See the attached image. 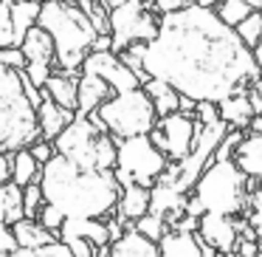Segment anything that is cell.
Instances as JSON below:
<instances>
[{
	"label": "cell",
	"instance_id": "ee69618b",
	"mask_svg": "<svg viewBox=\"0 0 262 257\" xmlns=\"http://www.w3.org/2000/svg\"><path fill=\"white\" fill-rule=\"evenodd\" d=\"M251 57H254L256 65H262V37L254 43V48H251Z\"/></svg>",
	"mask_w": 262,
	"mask_h": 257
},
{
	"label": "cell",
	"instance_id": "ffe728a7",
	"mask_svg": "<svg viewBox=\"0 0 262 257\" xmlns=\"http://www.w3.org/2000/svg\"><path fill=\"white\" fill-rule=\"evenodd\" d=\"M12 234L14 240H17V249H42V246L54 243V240H59L54 232H48L46 226H40V223L34 221V218H20V221L12 223Z\"/></svg>",
	"mask_w": 262,
	"mask_h": 257
},
{
	"label": "cell",
	"instance_id": "7c38bea8",
	"mask_svg": "<svg viewBox=\"0 0 262 257\" xmlns=\"http://www.w3.org/2000/svg\"><path fill=\"white\" fill-rule=\"evenodd\" d=\"M82 74H96L113 88V93L121 91H133V88H141V80L121 63V57L116 51H88V57L79 65Z\"/></svg>",
	"mask_w": 262,
	"mask_h": 257
},
{
	"label": "cell",
	"instance_id": "b9f144b4",
	"mask_svg": "<svg viewBox=\"0 0 262 257\" xmlns=\"http://www.w3.org/2000/svg\"><path fill=\"white\" fill-rule=\"evenodd\" d=\"M259 249H262V246L256 243V240L239 238V240H237V249H234V251H237V254H243V257H254V254H256V251H259Z\"/></svg>",
	"mask_w": 262,
	"mask_h": 257
},
{
	"label": "cell",
	"instance_id": "11a10c76",
	"mask_svg": "<svg viewBox=\"0 0 262 257\" xmlns=\"http://www.w3.org/2000/svg\"><path fill=\"white\" fill-rule=\"evenodd\" d=\"M259 116H262V113H259Z\"/></svg>",
	"mask_w": 262,
	"mask_h": 257
},
{
	"label": "cell",
	"instance_id": "d4e9b609",
	"mask_svg": "<svg viewBox=\"0 0 262 257\" xmlns=\"http://www.w3.org/2000/svg\"><path fill=\"white\" fill-rule=\"evenodd\" d=\"M12 26H14V40H20L26 37V31L31 29V26H37V14H40V3L37 0H12Z\"/></svg>",
	"mask_w": 262,
	"mask_h": 257
},
{
	"label": "cell",
	"instance_id": "30bf717a",
	"mask_svg": "<svg viewBox=\"0 0 262 257\" xmlns=\"http://www.w3.org/2000/svg\"><path fill=\"white\" fill-rule=\"evenodd\" d=\"M198 130H200V125L192 113L175 110V113H166L155 122V127L149 130V139H152L155 147H158L169 161H181L189 155Z\"/></svg>",
	"mask_w": 262,
	"mask_h": 257
},
{
	"label": "cell",
	"instance_id": "7bdbcfd3",
	"mask_svg": "<svg viewBox=\"0 0 262 257\" xmlns=\"http://www.w3.org/2000/svg\"><path fill=\"white\" fill-rule=\"evenodd\" d=\"M12 181V153H0V184Z\"/></svg>",
	"mask_w": 262,
	"mask_h": 257
},
{
	"label": "cell",
	"instance_id": "836d02e7",
	"mask_svg": "<svg viewBox=\"0 0 262 257\" xmlns=\"http://www.w3.org/2000/svg\"><path fill=\"white\" fill-rule=\"evenodd\" d=\"M243 136H245L243 130H234V127H228V133L220 139V144H217V150H214V159H217V161L234 159V150H237V144H239V139H243Z\"/></svg>",
	"mask_w": 262,
	"mask_h": 257
},
{
	"label": "cell",
	"instance_id": "f1b7e54d",
	"mask_svg": "<svg viewBox=\"0 0 262 257\" xmlns=\"http://www.w3.org/2000/svg\"><path fill=\"white\" fill-rule=\"evenodd\" d=\"M214 12H217V17L223 20L226 26H237L239 20H245L248 17V12H251V6L245 3V0H220L214 6Z\"/></svg>",
	"mask_w": 262,
	"mask_h": 257
},
{
	"label": "cell",
	"instance_id": "d6a6232c",
	"mask_svg": "<svg viewBox=\"0 0 262 257\" xmlns=\"http://www.w3.org/2000/svg\"><path fill=\"white\" fill-rule=\"evenodd\" d=\"M37 223H40V226H46L48 232H54L59 238V229H62V223H65V215L54 204H42V209L37 212Z\"/></svg>",
	"mask_w": 262,
	"mask_h": 257
},
{
	"label": "cell",
	"instance_id": "681fc988",
	"mask_svg": "<svg viewBox=\"0 0 262 257\" xmlns=\"http://www.w3.org/2000/svg\"><path fill=\"white\" fill-rule=\"evenodd\" d=\"M217 257H243V254H237V251H217Z\"/></svg>",
	"mask_w": 262,
	"mask_h": 257
},
{
	"label": "cell",
	"instance_id": "52a82bcc",
	"mask_svg": "<svg viewBox=\"0 0 262 257\" xmlns=\"http://www.w3.org/2000/svg\"><path fill=\"white\" fill-rule=\"evenodd\" d=\"M91 119L99 122L113 139H130L147 136L155 127L158 116H155V108L144 93V88H133V91H121L104 99L91 113Z\"/></svg>",
	"mask_w": 262,
	"mask_h": 257
},
{
	"label": "cell",
	"instance_id": "2e32d148",
	"mask_svg": "<svg viewBox=\"0 0 262 257\" xmlns=\"http://www.w3.org/2000/svg\"><path fill=\"white\" fill-rule=\"evenodd\" d=\"M231 161L239 167L245 178L262 181V133H248V136L239 139Z\"/></svg>",
	"mask_w": 262,
	"mask_h": 257
},
{
	"label": "cell",
	"instance_id": "60d3db41",
	"mask_svg": "<svg viewBox=\"0 0 262 257\" xmlns=\"http://www.w3.org/2000/svg\"><path fill=\"white\" fill-rule=\"evenodd\" d=\"M37 254H40V257H74V254H71V249L62 243V240H54V243L37 249Z\"/></svg>",
	"mask_w": 262,
	"mask_h": 257
},
{
	"label": "cell",
	"instance_id": "484cf974",
	"mask_svg": "<svg viewBox=\"0 0 262 257\" xmlns=\"http://www.w3.org/2000/svg\"><path fill=\"white\" fill-rule=\"evenodd\" d=\"M40 178V164L34 161V155L29 153V147H20L12 153V181L17 187H26V184L37 181Z\"/></svg>",
	"mask_w": 262,
	"mask_h": 257
},
{
	"label": "cell",
	"instance_id": "ac0fdd59",
	"mask_svg": "<svg viewBox=\"0 0 262 257\" xmlns=\"http://www.w3.org/2000/svg\"><path fill=\"white\" fill-rule=\"evenodd\" d=\"M110 257H161V254H158V243L144 238L141 232H136L130 223L119 238L110 240Z\"/></svg>",
	"mask_w": 262,
	"mask_h": 257
},
{
	"label": "cell",
	"instance_id": "4316f807",
	"mask_svg": "<svg viewBox=\"0 0 262 257\" xmlns=\"http://www.w3.org/2000/svg\"><path fill=\"white\" fill-rule=\"evenodd\" d=\"M234 31H237V37L245 43L248 48H254V43L262 37V12H256V9H251L248 17L239 20L237 26H234Z\"/></svg>",
	"mask_w": 262,
	"mask_h": 257
},
{
	"label": "cell",
	"instance_id": "6da1fadb",
	"mask_svg": "<svg viewBox=\"0 0 262 257\" xmlns=\"http://www.w3.org/2000/svg\"><path fill=\"white\" fill-rule=\"evenodd\" d=\"M141 65L147 76L164 80L194 102H220L228 93L248 88L259 71L237 31L223 23L214 9L194 3L161 14L158 31L144 46Z\"/></svg>",
	"mask_w": 262,
	"mask_h": 257
},
{
	"label": "cell",
	"instance_id": "83f0119b",
	"mask_svg": "<svg viewBox=\"0 0 262 257\" xmlns=\"http://www.w3.org/2000/svg\"><path fill=\"white\" fill-rule=\"evenodd\" d=\"M133 229H136V232H141L144 238H149V240H155V243H158V240L169 232V223H166L161 215L147 212V215H141L138 221H133Z\"/></svg>",
	"mask_w": 262,
	"mask_h": 257
},
{
	"label": "cell",
	"instance_id": "277c9868",
	"mask_svg": "<svg viewBox=\"0 0 262 257\" xmlns=\"http://www.w3.org/2000/svg\"><path fill=\"white\" fill-rule=\"evenodd\" d=\"M34 139H40L37 113L26 96L23 76L0 65V153L29 147Z\"/></svg>",
	"mask_w": 262,
	"mask_h": 257
},
{
	"label": "cell",
	"instance_id": "e575fe53",
	"mask_svg": "<svg viewBox=\"0 0 262 257\" xmlns=\"http://www.w3.org/2000/svg\"><path fill=\"white\" fill-rule=\"evenodd\" d=\"M192 116L198 119V125H214L217 119H220V113H217V102H194V110Z\"/></svg>",
	"mask_w": 262,
	"mask_h": 257
},
{
	"label": "cell",
	"instance_id": "db71d44e",
	"mask_svg": "<svg viewBox=\"0 0 262 257\" xmlns=\"http://www.w3.org/2000/svg\"><path fill=\"white\" fill-rule=\"evenodd\" d=\"M37 3H42V0H37Z\"/></svg>",
	"mask_w": 262,
	"mask_h": 257
},
{
	"label": "cell",
	"instance_id": "e0dca14e",
	"mask_svg": "<svg viewBox=\"0 0 262 257\" xmlns=\"http://www.w3.org/2000/svg\"><path fill=\"white\" fill-rule=\"evenodd\" d=\"M217 113H220V122H226L234 130H248V122L254 116V108L248 102V88H239V91L223 96L217 102Z\"/></svg>",
	"mask_w": 262,
	"mask_h": 257
},
{
	"label": "cell",
	"instance_id": "74e56055",
	"mask_svg": "<svg viewBox=\"0 0 262 257\" xmlns=\"http://www.w3.org/2000/svg\"><path fill=\"white\" fill-rule=\"evenodd\" d=\"M62 243L71 249L74 257H93V251H96V246L85 238H62Z\"/></svg>",
	"mask_w": 262,
	"mask_h": 257
},
{
	"label": "cell",
	"instance_id": "d590c367",
	"mask_svg": "<svg viewBox=\"0 0 262 257\" xmlns=\"http://www.w3.org/2000/svg\"><path fill=\"white\" fill-rule=\"evenodd\" d=\"M0 65H3V68H12V71H23L26 60H23V51H20V46L0 48Z\"/></svg>",
	"mask_w": 262,
	"mask_h": 257
},
{
	"label": "cell",
	"instance_id": "9a60e30c",
	"mask_svg": "<svg viewBox=\"0 0 262 257\" xmlns=\"http://www.w3.org/2000/svg\"><path fill=\"white\" fill-rule=\"evenodd\" d=\"M34 113H37V130H40V139H46V142H54V139L65 130V125L76 116L74 110L62 108V105H57L48 96H42V102L34 108Z\"/></svg>",
	"mask_w": 262,
	"mask_h": 257
},
{
	"label": "cell",
	"instance_id": "9c48e42d",
	"mask_svg": "<svg viewBox=\"0 0 262 257\" xmlns=\"http://www.w3.org/2000/svg\"><path fill=\"white\" fill-rule=\"evenodd\" d=\"M155 31H158V14L141 0H127L107 9V34L116 54L133 43H149Z\"/></svg>",
	"mask_w": 262,
	"mask_h": 257
},
{
	"label": "cell",
	"instance_id": "5b68a950",
	"mask_svg": "<svg viewBox=\"0 0 262 257\" xmlns=\"http://www.w3.org/2000/svg\"><path fill=\"white\" fill-rule=\"evenodd\" d=\"M54 150L79 170H113L116 139L91 116H74L54 139Z\"/></svg>",
	"mask_w": 262,
	"mask_h": 257
},
{
	"label": "cell",
	"instance_id": "44dd1931",
	"mask_svg": "<svg viewBox=\"0 0 262 257\" xmlns=\"http://www.w3.org/2000/svg\"><path fill=\"white\" fill-rule=\"evenodd\" d=\"M158 254L161 257H200L198 232H178V229H169V232L158 240Z\"/></svg>",
	"mask_w": 262,
	"mask_h": 257
},
{
	"label": "cell",
	"instance_id": "f907efd6",
	"mask_svg": "<svg viewBox=\"0 0 262 257\" xmlns=\"http://www.w3.org/2000/svg\"><path fill=\"white\" fill-rule=\"evenodd\" d=\"M256 82L262 85V65H259V71H256Z\"/></svg>",
	"mask_w": 262,
	"mask_h": 257
},
{
	"label": "cell",
	"instance_id": "f546056e",
	"mask_svg": "<svg viewBox=\"0 0 262 257\" xmlns=\"http://www.w3.org/2000/svg\"><path fill=\"white\" fill-rule=\"evenodd\" d=\"M248 226L254 229L256 243L262 246V189H251L248 192Z\"/></svg>",
	"mask_w": 262,
	"mask_h": 257
},
{
	"label": "cell",
	"instance_id": "f6af8a7d",
	"mask_svg": "<svg viewBox=\"0 0 262 257\" xmlns=\"http://www.w3.org/2000/svg\"><path fill=\"white\" fill-rule=\"evenodd\" d=\"M200 257H217V249L209 246L206 240H200Z\"/></svg>",
	"mask_w": 262,
	"mask_h": 257
},
{
	"label": "cell",
	"instance_id": "f5cc1de1",
	"mask_svg": "<svg viewBox=\"0 0 262 257\" xmlns=\"http://www.w3.org/2000/svg\"><path fill=\"white\" fill-rule=\"evenodd\" d=\"M259 189H262V181H259Z\"/></svg>",
	"mask_w": 262,
	"mask_h": 257
},
{
	"label": "cell",
	"instance_id": "7a4b0ae2",
	"mask_svg": "<svg viewBox=\"0 0 262 257\" xmlns=\"http://www.w3.org/2000/svg\"><path fill=\"white\" fill-rule=\"evenodd\" d=\"M46 204H54L65 218H99L104 221L116 212L121 184L116 181L113 170H79L54 153L40 167L37 178Z\"/></svg>",
	"mask_w": 262,
	"mask_h": 257
},
{
	"label": "cell",
	"instance_id": "4dcf8cb0",
	"mask_svg": "<svg viewBox=\"0 0 262 257\" xmlns=\"http://www.w3.org/2000/svg\"><path fill=\"white\" fill-rule=\"evenodd\" d=\"M42 204H46V198H42V189L37 181L26 184L23 187V218H34L37 221V212L42 209Z\"/></svg>",
	"mask_w": 262,
	"mask_h": 257
},
{
	"label": "cell",
	"instance_id": "ab89813d",
	"mask_svg": "<svg viewBox=\"0 0 262 257\" xmlns=\"http://www.w3.org/2000/svg\"><path fill=\"white\" fill-rule=\"evenodd\" d=\"M12 251H17V240H14V234H12V226L0 223V257L12 254Z\"/></svg>",
	"mask_w": 262,
	"mask_h": 257
},
{
	"label": "cell",
	"instance_id": "8fae6325",
	"mask_svg": "<svg viewBox=\"0 0 262 257\" xmlns=\"http://www.w3.org/2000/svg\"><path fill=\"white\" fill-rule=\"evenodd\" d=\"M20 51H23V74L31 85L42 88L46 80L51 76V71L57 68V54H54V43L46 34V29L40 26H31L26 31V37L20 40Z\"/></svg>",
	"mask_w": 262,
	"mask_h": 257
},
{
	"label": "cell",
	"instance_id": "cb8c5ba5",
	"mask_svg": "<svg viewBox=\"0 0 262 257\" xmlns=\"http://www.w3.org/2000/svg\"><path fill=\"white\" fill-rule=\"evenodd\" d=\"M20 218H23V187H17L14 181H3L0 184V223L12 226Z\"/></svg>",
	"mask_w": 262,
	"mask_h": 257
},
{
	"label": "cell",
	"instance_id": "f35d334b",
	"mask_svg": "<svg viewBox=\"0 0 262 257\" xmlns=\"http://www.w3.org/2000/svg\"><path fill=\"white\" fill-rule=\"evenodd\" d=\"M152 3V12L158 14H172V12H181V9H186V6H192V0H149Z\"/></svg>",
	"mask_w": 262,
	"mask_h": 257
},
{
	"label": "cell",
	"instance_id": "816d5d0a",
	"mask_svg": "<svg viewBox=\"0 0 262 257\" xmlns=\"http://www.w3.org/2000/svg\"><path fill=\"white\" fill-rule=\"evenodd\" d=\"M254 257H262V249H259V251H256V254H254Z\"/></svg>",
	"mask_w": 262,
	"mask_h": 257
},
{
	"label": "cell",
	"instance_id": "8992f818",
	"mask_svg": "<svg viewBox=\"0 0 262 257\" xmlns=\"http://www.w3.org/2000/svg\"><path fill=\"white\" fill-rule=\"evenodd\" d=\"M192 195L203 204L206 212L231 218L248 212V178L239 172V167L231 159H211L194 181Z\"/></svg>",
	"mask_w": 262,
	"mask_h": 257
},
{
	"label": "cell",
	"instance_id": "d6986e66",
	"mask_svg": "<svg viewBox=\"0 0 262 257\" xmlns=\"http://www.w3.org/2000/svg\"><path fill=\"white\" fill-rule=\"evenodd\" d=\"M149 212V187H141V184H127L121 187L119 201H116V215L119 221L133 223L141 215Z\"/></svg>",
	"mask_w": 262,
	"mask_h": 257
},
{
	"label": "cell",
	"instance_id": "7402d4cb",
	"mask_svg": "<svg viewBox=\"0 0 262 257\" xmlns=\"http://www.w3.org/2000/svg\"><path fill=\"white\" fill-rule=\"evenodd\" d=\"M76 80H79V76L68 74V71L51 74L46 80V85H42V93H46L48 99H54L57 105H62V108H68L76 113Z\"/></svg>",
	"mask_w": 262,
	"mask_h": 257
},
{
	"label": "cell",
	"instance_id": "5bb4252c",
	"mask_svg": "<svg viewBox=\"0 0 262 257\" xmlns=\"http://www.w3.org/2000/svg\"><path fill=\"white\" fill-rule=\"evenodd\" d=\"M110 96H113V88L102 76L79 74V80H76V116H91Z\"/></svg>",
	"mask_w": 262,
	"mask_h": 257
},
{
	"label": "cell",
	"instance_id": "7dc6e473",
	"mask_svg": "<svg viewBox=\"0 0 262 257\" xmlns=\"http://www.w3.org/2000/svg\"><path fill=\"white\" fill-rule=\"evenodd\" d=\"M119 3H127V0H104V6H107V9L119 6ZM141 3H149V0H141Z\"/></svg>",
	"mask_w": 262,
	"mask_h": 257
},
{
	"label": "cell",
	"instance_id": "bcb514c9",
	"mask_svg": "<svg viewBox=\"0 0 262 257\" xmlns=\"http://www.w3.org/2000/svg\"><path fill=\"white\" fill-rule=\"evenodd\" d=\"M192 3H194V6H200V9H214L220 0H192Z\"/></svg>",
	"mask_w": 262,
	"mask_h": 257
},
{
	"label": "cell",
	"instance_id": "603a6c76",
	"mask_svg": "<svg viewBox=\"0 0 262 257\" xmlns=\"http://www.w3.org/2000/svg\"><path fill=\"white\" fill-rule=\"evenodd\" d=\"M144 93L149 96V102H152L155 108V116H166V113H175L178 110V99H181V93L175 91L172 85H166L164 80H155V76H149L147 82H144Z\"/></svg>",
	"mask_w": 262,
	"mask_h": 257
},
{
	"label": "cell",
	"instance_id": "8d00e7d4",
	"mask_svg": "<svg viewBox=\"0 0 262 257\" xmlns=\"http://www.w3.org/2000/svg\"><path fill=\"white\" fill-rule=\"evenodd\" d=\"M29 153L34 155V161L42 167L54 153H57V150H54V142H46V139H34V142L29 144Z\"/></svg>",
	"mask_w": 262,
	"mask_h": 257
},
{
	"label": "cell",
	"instance_id": "4fadbf2b",
	"mask_svg": "<svg viewBox=\"0 0 262 257\" xmlns=\"http://www.w3.org/2000/svg\"><path fill=\"white\" fill-rule=\"evenodd\" d=\"M198 238L214 246L217 251H234L237 249V221L231 215H217V212H203L198 218Z\"/></svg>",
	"mask_w": 262,
	"mask_h": 257
},
{
	"label": "cell",
	"instance_id": "3957f363",
	"mask_svg": "<svg viewBox=\"0 0 262 257\" xmlns=\"http://www.w3.org/2000/svg\"><path fill=\"white\" fill-rule=\"evenodd\" d=\"M37 26L46 29V34L51 37L57 68L68 71V74L79 68L96 40V29H93L91 17L79 9L76 0H42Z\"/></svg>",
	"mask_w": 262,
	"mask_h": 257
},
{
	"label": "cell",
	"instance_id": "1f68e13d",
	"mask_svg": "<svg viewBox=\"0 0 262 257\" xmlns=\"http://www.w3.org/2000/svg\"><path fill=\"white\" fill-rule=\"evenodd\" d=\"M12 0H0V48L17 46L14 40V26H12Z\"/></svg>",
	"mask_w": 262,
	"mask_h": 257
},
{
	"label": "cell",
	"instance_id": "c3c4849f",
	"mask_svg": "<svg viewBox=\"0 0 262 257\" xmlns=\"http://www.w3.org/2000/svg\"><path fill=\"white\" fill-rule=\"evenodd\" d=\"M251 9H256V12H262V0H245Z\"/></svg>",
	"mask_w": 262,
	"mask_h": 257
},
{
	"label": "cell",
	"instance_id": "ba28073f",
	"mask_svg": "<svg viewBox=\"0 0 262 257\" xmlns=\"http://www.w3.org/2000/svg\"><path fill=\"white\" fill-rule=\"evenodd\" d=\"M169 159L155 147V142L147 136H130V139H116V164L113 175L121 187L127 184H141L152 187L166 170Z\"/></svg>",
	"mask_w": 262,
	"mask_h": 257
}]
</instances>
